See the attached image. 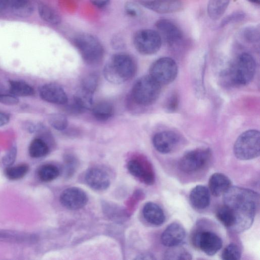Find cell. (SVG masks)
Instances as JSON below:
<instances>
[{"instance_id":"7402d4cb","label":"cell","mask_w":260,"mask_h":260,"mask_svg":"<svg viewBox=\"0 0 260 260\" xmlns=\"http://www.w3.org/2000/svg\"><path fill=\"white\" fill-rule=\"evenodd\" d=\"M142 213L145 219L152 225L159 226L165 221L166 216L163 210L155 203L149 202L145 204Z\"/></svg>"},{"instance_id":"f6af8a7d","label":"cell","mask_w":260,"mask_h":260,"mask_svg":"<svg viewBox=\"0 0 260 260\" xmlns=\"http://www.w3.org/2000/svg\"><path fill=\"white\" fill-rule=\"evenodd\" d=\"M248 2H249L251 3L254 4H257L259 5L260 3L259 0H247Z\"/></svg>"},{"instance_id":"83f0119b","label":"cell","mask_w":260,"mask_h":260,"mask_svg":"<svg viewBox=\"0 0 260 260\" xmlns=\"http://www.w3.org/2000/svg\"><path fill=\"white\" fill-rule=\"evenodd\" d=\"M40 179L43 182H50L56 179L59 175L58 168L52 164L42 166L38 171Z\"/></svg>"},{"instance_id":"ffe728a7","label":"cell","mask_w":260,"mask_h":260,"mask_svg":"<svg viewBox=\"0 0 260 260\" xmlns=\"http://www.w3.org/2000/svg\"><path fill=\"white\" fill-rule=\"evenodd\" d=\"M93 94L80 88L69 105L70 111L79 114L91 108L93 105Z\"/></svg>"},{"instance_id":"8d00e7d4","label":"cell","mask_w":260,"mask_h":260,"mask_svg":"<svg viewBox=\"0 0 260 260\" xmlns=\"http://www.w3.org/2000/svg\"><path fill=\"white\" fill-rule=\"evenodd\" d=\"M246 16L245 13L241 11H237L231 13L224 17L220 23V27L224 26L234 23L240 22L244 19Z\"/></svg>"},{"instance_id":"484cf974","label":"cell","mask_w":260,"mask_h":260,"mask_svg":"<svg viewBox=\"0 0 260 260\" xmlns=\"http://www.w3.org/2000/svg\"><path fill=\"white\" fill-rule=\"evenodd\" d=\"M49 151L47 142L42 138H36L30 143L28 152L30 156L34 158H40L46 155Z\"/></svg>"},{"instance_id":"ee69618b","label":"cell","mask_w":260,"mask_h":260,"mask_svg":"<svg viewBox=\"0 0 260 260\" xmlns=\"http://www.w3.org/2000/svg\"><path fill=\"white\" fill-rule=\"evenodd\" d=\"M7 6V0H0V11Z\"/></svg>"},{"instance_id":"9a60e30c","label":"cell","mask_w":260,"mask_h":260,"mask_svg":"<svg viewBox=\"0 0 260 260\" xmlns=\"http://www.w3.org/2000/svg\"><path fill=\"white\" fill-rule=\"evenodd\" d=\"M186 233L183 226L177 222L170 224L160 237L162 245L168 247L178 246L184 240Z\"/></svg>"},{"instance_id":"603a6c76","label":"cell","mask_w":260,"mask_h":260,"mask_svg":"<svg viewBox=\"0 0 260 260\" xmlns=\"http://www.w3.org/2000/svg\"><path fill=\"white\" fill-rule=\"evenodd\" d=\"M91 108L93 116L100 121L108 120L114 113L113 105L107 101L99 102L93 105Z\"/></svg>"},{"instance_id":"d590c367","label":"cell","mask_w":260,"mask_h":260,"mask_svg":"<svg viewBox=\"0 0 260 260\" xmlns=\"http://www.w3.org/2000/svg\"><path fill=\"white\" fill-rule=\"evenodd\" d=\"M29 0H7V6L10 7L16 12L22 13L30 10Z\"/></svg>"},{"instance_id":"ab89813d","label":"cell","mask_w":260,"mask_h":260,"mask_svg":"<svg viewBox=\"0 0 260 260\" xmlns=\"http://www.w3.org/2000/svg\"><path fill=\"white\" fill-rule=\"evenodd\" d=\"M18 97L12 94L0 93V103L7 105H15L18 103Z\"/></svg>"},{"instance_id":"7c38bea8","label":"cell","mask_w":260,"mask_h":260,"mask_svg":"<svg viewBox=\"0 0 260 260\" xmlns=\"http://www.w3.org/2000/svg\"><path fill=\"white\" fill-rule=\"evenodd\" d=\"M181 143V138L173 131H163L156 134L152 139L154 147L159 152L167 154L173 152Z\"/></svg>"},{"instance_id":"3957f363","label":"cell","mask_w":260,"mask_h":260,"mask_svg":"<svg viewBox=\"0 0 260 260\" xmlns=\"http://www.w3.org/2000/svg\"><path fill=\"white\" fill-rule=\"evenodd\" d=\"M255 69L253 57L249 53H243L231 63L227 71L228 77L234 85H245L253 79Z\"/></svg>"},{"instance_id":"ba28073f","label":"cell","mask_w":260,"mask_h":260,"mask_svg":"<svg viewBox=\"0 0 260 260\" xmlns=\"http://www.w3.org/2000/svg\"><path fill=\"white\" fill-rule=\"evenodd\" d=\"M133 44L140 53L152 55L160 49L162 39L158 31L151 29H142L134 34Z\"/></svg>"},{"instance_id":"d6986e66","label":"cell","mask_w":260,"mask_h":260,"mask_svg":"<svg viewBox=\"0 0 260 260\" xmlns=\"http://www.w3.org/2000/svg\"><path fill=\"white\" fill-rule=\"evenodd\" d=\"M189 202L191 206L197 210H203L207 208L210 203V192L205 186L198 185L190 192Z\"/></svg>"},{"instance_id":"277c9868","label":"cell","mask_w":260,"mask_h":260,"mask_svg":"<svg viewBox=\"0 0 260 260\" xmlns=\"http://www.w3.org/2000/svg\"><path fill=\"white\" fill-rule=\"evenodd\" d=\"M73 44L87 64L95 65L103 60L104 49L95 36L87 33L79 34L74 38Z\"/></svg>"},{"instance_id":"e0dca14e","label":"cell","mask_w":260,"mask_h":260,"mask_svg":"<svg viewBox=\"0 0 260 260\" xmlns=\"http://www.w3.org/2000/svg\"><path fill=\"white\" fill-rule=\"evenodd\" d=\"M141 5L159 14H169L180 11L182 8L180 0H152L142 1Z\"/></svg>"},{"instance_id":"836d02e7","label":"cell","mask_w":260,"mask_h":260,"mask_svg":"<svg viewBox=\"0 0 260 260\" xmlns=\"http://www.w3.org/2000/svg\"><path fill=\"white\" fill-rule=\"evenodd\" d=\"M98 75L95 73L89 74L82 80L81 89L93 94L98 85Z\"/></svg>"},{"instance_id":"b9f144b4","label":"cell","mask_w":260,"mask_h":260,"mask_svg":"<svg viewBox=\"0 0 260 260\" xmlns=\"http://www.w3.org/2000/svg\"><path fill=\"white\" fill-rule=\"evenodd\" d=\"M93 5L98 8H104L110 3V0H90Z\"/></svg>"},{"instance_id":"ac0fdd59","label":"cell","mask_w":260,"mask_h":260,"mask_svg":"<svg viewBox=\"0 0 260 260\" xmlns=\"http://www.w3.org/2000/svg\"><path fill=\"white\" fill-rule=\"evenodd\" d=\"M85 180L89 187L98 191L106 190L110 184L107 173L98 168H92L88 170L85 175Z\"/></svg>"},{"instance_id":"4fadbf2b","label":"cell","mask_w":260,"mask_h":260,"mask_svg":"<svg viewBox=\"0 0 260 260\" xmlns=\"http://www.w3.org/2000/svg\"><path fill=\"white\" fill-rule=\"evenodd\" d=\"M60 202L66 208L76 210L84 207L88 201L86 193L78 187H70L60 194Z\"/></svg>"},{"instance_id":"52a82bcc","label":"cell","mask_w":260,"mask_h":260,"mask_svg":"<svg viewBox=\"0 0 260 260\" xmlns=\"http://www.w3.org/2000/svg\"><path fill=\"white\" fill-rule=\"evenodd\" d=\"M211 157L210 149L197 148L184 154L179 161L178 167L184 173H194L205 169L209 164Z\"/></svg>"},{"instance_id":"60d3db41","label":"cell","mask_w":260,"mask_h":260,"mask_svg":"<svg viewBox=\"0 0 260 260\" xmlns=\"http://www.w3.org/2000/svg\"><path fill=\"white\" fill-rule=\"evenodd\" d=\"M178 103L177 96L175 94H173L168 101L166 108L169 111H173L177 108Z\"/></svg>"},{"instance_id":"30bf717a","label":"cell","mask_w":260,"mask_h":260,"mask_svg":"<svg viewBox=\"0 0 260 260\" xmlns=\"http://www.w3.org/2000/svg\"><path fill=\"white\" fill-rule=\"evenodd\" d=\"M193 245L208 255H213L222 247L221 238L213 231L205 229L196 230L191 236Z\"/></svg>"},{"instance_id":"f546056e","label":"cell","mask_w":260,"mask_h":260,"mask_svg":"<svg viewBox=\"0 0 260 260\" xmlns=\"http://www.w3.org/2000/svg\"><path fill=\"white\" fill-rule=\"evenodd\" d=\"M164 255L165 259H192L191 254L185 249L182 247L174 246L170 247Z\"/></svg>"},{"instance_id":"4316f807","label":"cell","mask_w":260,"mask_h":260,"mask_svg":"<svg viewBox=\"0 0 260 260\" xmlns=\"http://www.w3.org/2000/svg\"><path fill=\"white\" fill-rule=\"evenodd\" d=\"M38 10L39 16L44 21L52 24L60 23V16L50 6L44 4H39Z\"/></svg>"},{"instance_id":"d6a6232c","label":"cell","mask_w":260,"mask_h":260,"mask_svg":"<svg viewBox=\"0 0 260 260\" xmlns=\"http://www.w3.org/2000/svg\"><path fill=\"white\" fill-rule=\"evenodd\" d=\"M221 256L224 260H238L241 258V250L237 244L230 243L224 248Z\"/></svg>"},{"instance_id":"5b68a950","label":"cell","mask_w":260,"mask_h":260,"mask_svg":"<svg viewBox=\"0 0 260 260\" xmlns=\"http://www.w3.org/2000/svg\"><path fill=\"white\" fill-rule=\"evenodd\" d=\"M161 86L149 75L144 76L134 85L131 92L132 99L139 105L146 106L151 105L158 98Z\"/></svg>"},{"instance_id":"f1b7e54d","label":"cell","mask_w":260,"mask_h":260,"mask_svg":"<svg viewBox=\"0 0 260 260\" xmlns=\"http://www.w3.org/2000/svg\"><path fill=\"white\" fill-rule=\"evenodd\" d=\"M215 215L217 219L225 227L230 230L234 225V219L229 209L224 205H220L216 209Z\"/></svg>"},{"instance_id":"f35d334b","label":"cell","mask_w":260,"mask_h":260,"mask_svg":"<svg viewBox=\"0 0 260 260\" xmlns=\"http://www.w3.org/2000/svg\"><path fill=\"white\" fill-rule=\"evenodd\" d=\"M124 9L126 13L132 17H137L141 14L140 8L134 3H127L124 6Z\"/></svg>"},{"instance_id":"1f68e13d","label":"cell","mask_w":260,"mask_h":260,"mask_svg":"<svg viewBox=\"0 0 260 260\" xmlns=\"http://www.w3.org/2000/svg\"><path fill=\"white\" fill-rule=\"evenodd\" d=\"M259 28L255 26H248L243 28L241 32V37L246 42L250 43L259 42L260 37Z\"/></svg>"},{"instance_id":"e575fe53","label":"cell","mask_w":260,"mask_h":260,"mask_svg":"<svg viewBox=\"0 0 260 260\" xmlns=\"http://www.w3.org/2000/svg\"><path fill=\"white\" fill-rule=\"evenodd\" d=\"M48 122L52 127L58 131L65 129L68 125L67 117L59 113L51 114L49 116Z\"/></svg>"},{"instance_id":"d4e9b609","label":"cell","mask_w":260,"mask_h":260,"mask_svg":"<svg viewBox=\"0 0 260 260\" xmlns=\"http://www.w3.org/2000/svg\"><path fill=\"white\" fill-rule=\"evenodd\" d=\"M10 93L17 97L27 96L34 94V88L28 83L21 80H10Z\"/></svg>"},{"instance_id":"cb8c5ba5","label":"cell","mask_w":260,"mask_h":260,"mask_svg":"<svg viewBox=\"0 0 260 260\" xmlns=\"http://www.w3.org/2000/svg\"><path fill=\"white\" fill-rule=\"evenodd\" d=\"M231 0H209L207 11L209 17L212 20L219 19L227 9Z\"/></svg>"},{"instance_id":"9c48e42d","label":"cell","mask_w":260,"mask_h":260,"mask_svg":"<svg viewBox=\"0 0 260 260\" xmlns=\"http://www.w3.org/2000/svg\"><path fill=\"white\" fill-rule=\"evenodd\" d=\"M177 74L178 67L175 61L169 57L157 59L149 69V75L161 85L172 82Z\"/></svg>"},{"instance_id":"44dd1931","label":"cell","mask_w":260,"mask_h":260,"mask_svg":"<svg viewBox=\"0 0 260 260\" xmlns=\"http://www.w3.org/2000/svg\"><path fill=\"white\" fill-rule=\"evenodd\" d=\"M208 186L210 193L214 197H219L232 186L231 181L224 174L215 173L209 178Z\"/></svg>"},{"instance_id":"7a4b0ae2","label":"cell","mask_w":260,"mask_h":260,"mask_svg":"<svg viewBox=\"0 0 260 260\" xmlns=\"http://www.w3.org/2000/svg\"><path fill=\"white\" fill-rule=\"evenodd\" d=\"M137 66L134 58L125 53L113 55L106 64L104 75L110 83L119 84L133 78L136 72Z\"/></svg>"},{"instance_id":"6da1fadb","label":"cell","mask_w":260,"mask_h":260,"mask_svg":"<svg viewBox=\"0 0 260 260\" xmlns=\"http://www.w3.org/2000/svg\"><path fill=\"white\" fill-rule=\"evenodd\" d=\"M259 203V194L256 192L242 187L231 186L223 198V204L229 209L234 219L231 231L239 233L250 228Z\"/></svg>"},{"instance_id":"2e32d148","label":"cell","mask_w":260,"mask_h":260,"mask_svg":"<svg viewBox=\"0 0 260 260\" xmlns=\"http://www.w3.org/2000/svg\"><path fill=\"white\" fill-rule=\"evenodd\" d=\"M40 97L50 103L63 105L68 102L67 95L64 89L58 84L48 83L40 89Z\"/></svg>"},{"instance_id":"8fae6325","label":"cell","mask_w":260,"mask_h":260,"mask_svg":"<svg viewBox=\"0 0 260 260\" xmlns=\"http://www.w3.org/2000/svg\"><path fill=\"white\" fill-rule=\"evenodd\" d=\"M129 173L143 183L151 185L155 182V173L151 163L143 157H137L127 164Z\"/></svg>"},{"instance_id":"8992f818","label":"cell","mask_w":260,"mask_h":260,"mask_svg":"<svg viewBox=\"0 0 260 260\" xmlns=\"http://www.w3.org/2000/svg\"><path fill=\"white\" fill-rule=\"evenodd\" d=\"M234 153L239 159L247 160L255 158L260 153V134L250 129L241 134L234 145Z\"/></svg>"},{"instance_id":"74e56055","label":"cell","mask_w":260,"mask_h":260,"mask_svg":"<svg viewBox=\"0 0 260 260\" xmlns=\"http://www.w3.org/2000/svg\"><path fill=\"white\" fill-rule=\"evenodd\" d=\"M16 155L17 148L12 146L3 157V164L7 167L11 166L15 161Z\"/></svg>"},{"instance_id":"5bb4252c","label":"cell","mask_w":260,"mask_h":260,"mask_svg":"<svg viewBox=\"0 0 260 260\" xmlns=\"http://www.w3.org/2000/svg\"><path fill=\"white\" fill-rule=\"evenodd\" d=\"M155 27L166 42L171 46L177 45L183 39L180 28L170 20L162 18L156 21Z\"/></svg>"},{"instance_id":"7bdbcfd3","label":"cell","mask_w":260,"mask_h":260,"mask_svg":"<svg viewBox=\"0 0 260 260\" xmlns=\"http://www.w3.org/2000/svg\"><path fill=\"white\" fill-rule=\"evenodd\" d=\"M9 120V115L5 112L0 111V127L7 124Z\"/></svg>"},{"instance_id":"4dcf8cb0","label":"cell","mask_w":260,"mask_h":260,"mask_svg":"<svg viewBox=\"0 0 260 260\" xmlns=\"http://www.w3.org/2000/svg\"><path fill=\"white\" fill-rule=\"evenodd\" d=\"M28 169V166L23 164L13 167H8L5 170V174L10 180H18L23 177L27 173Z\"/></svg>"}]
</instances>
